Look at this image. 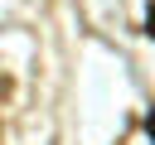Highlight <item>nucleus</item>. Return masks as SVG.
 I'll list each match as a JSON object with an SVG mask.
<instances>
[{"label":"nucleus","instance_id":"1","mask_svg":"<svg viewBox=\"0 0 155 145\" xmlns=\"http://www.w3.org/2000/svg\"><path fill=\"white\" fill-rule=\"evenodd\" d=\"M145 34H150V39H155V5H150V10H145Z\"/></svg>","mask_w":155,"mask_h":145},{"label":"nucleus","instance_id":"2","mask_svg":"<svg viewBox=\"0 0 155 145\" xmlns=\"http://www.w3.org/2000/svg\"><path fill=\"white\" fill-rule=\"evenodd\" d=\"M145 130H150V140H155V106H150V116H145Z\"/></svg>","mask_w":155,"mask_h":145}]
</instances>
